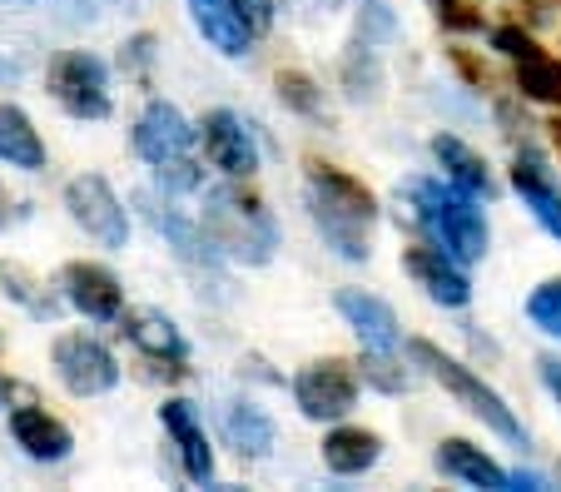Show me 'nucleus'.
Listing matches in <instances>:
<instances>
[{
	"mask_svg": "<svg viewBox=\"0 0 561 492\" xmlns=\"http://www.w3.org/2000/svg\"><path fill=\"white\" fill-rule=\"evenodd\" d=\"M304 204L318 239L343 259V264H368L373 259V229L382 219V204L373 184H363L353 170L333 160H304Z\"/></svg>",
	"mask_w": 561,
	"mask_h": 492,
	"instance_id": "obj_1",
	"label": "nucleus"
},
{
	"mask_svg": "<svg viewBox=\"0 0 561 492\" xmlns=\"http://www.w3.org/2000/svg\"><path fill=\"white\" fill-rule=\"evenodd\" d=\"M199 225L209 234V244L224 254V264L264 268V264H274L278 244H284V229H278L268 199L254 190V180L204 184Z\"/></svg>",
	"mask_w": 561,
	"mask_h": 492,
	"instance_id": "obj_2",
	"label": "nucleus"
},
{
	"mask_svg": "<svg viewBox=\"0 0 561 492\" xmlns=\"http://www.w3.org/2000/svg\"><path fill=\"white\" fill-rule=\"evenodd\" d=\"M403 199L413 209V225L423 229V239L443 244L447 254H457L462 264H482L492 244V225L482 199L462 194L457 184H447L443 174H413L403 184Z\"/></svg>",
	"mask_w": 561,
	"mask_h": 492,
	"instance_id": "obj_3",
	"label": "nucleus"
},
{
	"mask_svg": "<svg viewBox=\"0 0 561 492\" xmlns=\"http://www.w3.org/2000/svg\"><path fill=\"white\" fill-rule=\"evenodd\" d=\"M408 354H413V364H417V368H427V374H433L437 384H443L447 393H453L457 403H462L467 413H472L488 433H497L502 443H512V448H522V453L531 448L527 423H522V417L512 413L507 398H502L497 388L488 384V378L477 374V368H467L462 358H453L447 348H437L433 339H408Z\"/></svg>",
	"mask_w": 561,
	"mask_h": 492,
	"instance_id": "obj_4",
	"label": "nucleus"
},
{
	"mask_svg": "<svg viewBox=\"0 0 561 492\" xmlns=\"http://www.w3.org/2000/svg\"><path fill=\"white\" fill-rule=\"evenodd\" d=\"M358 364L339 354L308 358L294 378H288V393H294V408L308 417V423H343L358 408Z\"/></svg>",
	"mask_w": 561,
	"mask_h": 492,
	"instance_id": "obj_5",
	"label": "nucleus"
},
{
	"mask_svg": "<svg viewBox=\"0 0 561 492\" xmlns=\"http://www.w3.org/2000/svg\"><path fill=\"white\" fill-rule=\"evenodd\" d=\"M50 368H55V378H60V388L70 398H105V393H115L119 378H125L115 348H110L105 339H95V333H85V329L55 333Z\"/></svg>",
	"mask_w": 561,
	"mask_h": 492,
	"instance_id": "obj_6",
	"label": "nucleus"
},
{
	"mask_svg": "<svg viewBox=\"0 0 561 492\" xmlns=\"http://www.w3.org/2000/svg\"><path fill=\"white\" fill-rule=\"evenodd\" d=\"M45 90L70 119H110L115 95H110V65L95 50H60L45 70Z\"/></svg>",
	"mask_w": 561,
	"mask_h": 492,
	"instance_id": "obj_7",
	"label": "nucleus"
},
{
	"mask_svg": "<svg viewBox=\"0 0 561 492\" xmlns=\"http://www.w3.org/2000/svg\"><path fill=\"white\" fill-rule=\"evenodd\" d=\"M60 199H65L70 225L85 229V239H95L100 249L119 254V249L129 244V209H125V199L115 194V184H110L105 174L85 170V174H75V180H65Z\"/></svg>",
	"mask_w": 561,
	"mask_h": 492,
	"instance_id": "obj_8",
	"label": "nucleus"
},
{
	"mask_svg": "<svg viewBox=\"0 0 561 492\" xmlns=\"http://www.w3.org/2000/svg\"><path fill=\"white\" fill-rule=\"evenodd\" d=\"M199 145H204V160H209L224 180H254L259 174V135L239 110H229V105L204 110Z\"/></svg>",
	"mask_w": 561,
	"mask_h": 492,
	"instance_id": "obj_9",
	"label": "nucleus"
},
{
	"mask_svg": "<svg viewBox=\"0 0 561 492\" xmlns=\"http://www.w3.org/2000/svg\"><path fill=\"white\" fill-rule=\"evenodd\" d=\"M119 339H125L129 348H139L159 374L190 378V354L194 348H190V339H184V329L164 309H149V304L125 309L119 313Z\"/></svg>",
	"mask_w": 561,
	"mask_h": 492,
	"instance_id": "obj_10",
	"label": "nucleus"
},
{
	"mask_svg": "<svg viewBox=\"0 0 561 492\" xmlns=\"http://www.w3.org/2000/svg\"><path fill=\"white\" fill-rule=\"evenodd\" d=\"M194 139H199V125H194L174 100H159V95L145 100V110L135 115V129H129V145H135V155L149 164V170L190 155Z\"/></svg>",
	"mask_w": 561,
	"mask_h": 492,
	"instance_id": "obj_11",
	"label": "nucleus"
},
{
	"mask_svg": "<svg viewBox=\"0 0 561 492\" xmlns=\"http://www.w3.org/2000/svg\"><path fill=\"white\" fill-rule=\"evenodd\" d=\"M55 284H60V299L90 323H119L125 313V284L100 259H65Z\"/></svg>",
	"mask_w": 561,
	"mask_h": 492,
	"instance_id": "obj_12",
	"label": "nucleus"
},
{
	"mask_svg": "<svg viewBox=\"0 0 561 492\" xmlns=\"http://www.w3.org/2000/svg\"><path fill=\"white\" fill-rule=\"evenodd\" d=\"M403 274L413 278L437 309H467L472 304V274H467V264L457 254H447L443 244H433V239L403 244Z\"/></svg>",
	"mask_w": 561,
	"mask_h": 492,
	"instance_id": "obj_13",
	"label": "nucleus"
},
{
	"mask_svg": "<svg viewBox=\"0 0 561 492\" xmlns=\"http://www.w3.org/2000/svg\"><path fill=\"white\" fill-rule=\"evenodd\" d=\"M507 174H512V190H517L522 209L537 219L541 234L561 244V180H557V170H551V160L537 150V145L522 139L517 150H512V170Z\"/></svg>",
	"mask_w": 561,
	"mask_h": 492,
	"instance_id": "obj_14",
	"label": "nucleus"
},
{
	"mask_svg": "<svg viewBox=\"0 0 561 492\" xmlns=\"http://www.w3.org/2000/svg\"><path fill=\"white\" fill-rule=\"evenodd\" d=\"M135 209L145 215V225L154 229V234L164 239V244H170L190 268H199V274H214V268L224 264V254L209 244L204 225H194L190 215H180V209L170 204V194L159 199V190H139V194H135Z\"/></svg>",
	"mask_w": 561,
	"mask_h": 492,
	"instance_id": "obj_15",
	"label": "nucleus"
},
{
	"mask_svg": "<svg viewBox=\"0 0 561 492\" xmlns=\"http://www.w3.org/2000/svg\"><path fill=\"white\" fill-rule=\"evenodd\" d=\"M159 428L174 443V458H180V472L194 482V488H214L219 482V468H214V448L209 433H204V417L190 398L170 393L159 403Z\"/></svg>",
	"mask_w": 561,
	"mask_h": 492,
	"instance_id": "obj_16",
	"label": "nucleus"
},
{
	"mask_svg": "<svg viewBox=\"0 0 561 492\" xmlns=\"http://www.w3.org/2000/svg\"><path fill=\"white\" fill-rule=\"evenodd\" d=\"M5 428H11L15 448L25 453L31 462H45V468H55V462H65L75 453V433L65 417H55L50 408L41 403H21L5 413Z\"/></svg>",
	"mask_w": 561,
	"mask_h": 492,
	"instance_id": "obj_17",
	"label": "nucleus"
},
{
	"mask_svg": "<svg viewBox=\"0 0 561 492\" xmlns=\"http://www.w3.org/2000/svg\"><path fill=\"white\" fill-rule=\"evenodd\" d=\"M427 150H433V164L447 184H457L462 194H472V199H482V204L497 199V174H492V164L482 160V150H472L462 135L437 129V135L427 139Z\"/></svg>",
	"mask_w": 561,
	"mask_h": 492,
	"instance_id": "obj_18",
	"label": "nucleus"
},
{
	"mask_svg": "<svg viewBox=\"0 0 561 492\" xmlns=\"http://www.w3.org/2000/svg\"><path fill=\"white\" fill-rule=\"evenodd\" d=\"M333 309L358 333L363 348H388V354L403 348V323H398L388 299H378V294H368V289H339L333 294Z\"/></svg>",
	"mask_w": 561,
	"mask_h": 492,
	"instance_id": "obj_19",
	"label": "nucleus"
},
{
	"mask_svg": "<svg viewBox=\"0 0 561 492\" xmlns=\"http://www.w3.org/2000/svg\"><path fill=\"white\" fill-rule=\"evenodd\" d=\"M219 438H224V448H229L233 458L264 462L268 453H274V443H278V428H274V417H268L254 398H229V403L219 408Z\"/></svg>",
	"mask_w": 561,
	"mask_h": 492,
	"instance_id": "obj_20",
	"label": "nucleus"
},
{
	"mask_svg": "<svg viewBox=\"0 0 561 492\" xmlns=\"http://www.w3.org/2000/svg\"><path fill=\"white\" fill-rule=\"evenodd\" d=\"M184 5H190V21H194V31H199V41L209 45L214 55L244 60V55L254 50L259 35L244 25V15L233 11V0H184Z\"/></svg>",
	"mask_w": 561,
	"mask_h": 492,
	"instance_id": "obj_21",
	"label": "nucleus"
},
{
	"mask_svg": "<svg viewBox=\"0 0 561 492\" xmlns=\"http://www.w3.org/2000/svg\"><path fill=\"white\" fill-rule=\"evenodd\" d=\"M323 468L333 472V478H363V472L378 468L382 458V438L373 428H363V423H329V433H323Z\"/></svg>",
	"mask_w": 561,
	"mask_h": 492,
	"instance_id": "obj_22",
	"label": "nucleus"
},
{
	"mask_svg": "<svg viewBox=\"0 0 561 492\" xmlns=\"http://www.w3.org/2000/svg\"><path fill=\"white\" fill-rule=\"evenodd\" d=\"M437 472L453 482H467V488H492V492H507L512 488V468H502L492 453H482L477 443L467 438H443L437 443Z\"/></svg>",
	"mask_w": 561,
	"mask_h": 492,
	"instance_id": "obj_23",
	"label": "nucleus"
},
{
	"mask_svg": "<svg viewBox=\"0 0 561 492\" xmlns=\"http://www.w3.org/2000/svg\"><path fill=\"white\" fill-rule=\"evenodd\" d=\"M0 164L25 174H41L50 164V150H45L35 119L21 105H11V100H0Z\"/></svg>",
	"mask_w": 561,
	"mask_h": 492,
	"instance_id": "obj_24",
	"label": "nucleus"
},
{
	"mask_svg": "<svg viewBox=\"0 0 561 492\" xmlns=\"http://www.w3.org/2000/svg\"><path fill=\"white\" fill-rule=\"evenodd\" d=\"M339 90L353 100V105H373L382 95V50L378 41L353 31V41L343 45L339 55Z\"/></svg>",
	"mask_w": 561,
	"mask_h": 492,
	"instance_id": "obj_25",
	"label": "nucleus"
},
{
	"mask_svg": "<svg viewBox=\"0 0 561 492\" xmlns=\"http://www.w3.org/2000/svg\"><path fill=\"white\" fill-rule=\"evenodd\" d=\"M512 95L541 110H561V55L541 45L527 60H512Z\"/></svg>",
	"mask_w": 561,
	"mask_h": 492,
	"instance_id": "obj_26",
	"label": "nucleus"
},
{
	"mask_svg": "<svg viewBox=\"0 0 561 492\" xmlns=\"http://www.w3.org/2000/svg\"><path fill=\"white\" fill-rule=\"evenodd\" d=\"M274 95H278V105H284L288 115H298V119H313V125H329V119H333L323 85H318L308 70H298V65L274 70Z\"/></svg>",
	"mask_w": 561,
	"mask_h": 492,
	"instance_id": "obj_27",
	"label": "nucleus"
},
{
	"mask_svg": "<svg viewBox=\"0 0 561 492\" xmlns=\"http://www.w3.org/2000/svg\"><path fill=\"white\" fill-rule=\"evenodd\" d=\"M353 364H358L363 388H378V393H388V398H403L417 388V374L398 354H388V348H363Z\"/></svg>",
	"mask_w": 561,
	"mask_h": 492,
	"instance_id": "obj_28",
	"label": "nucleus"
},
{
	"mask_svg": "<svg viewBox=\"0 0 561 492\" xmlns=\"http://www.w3.org/2000/svg\"><path fill=\"white\" fill-rule=\"evenodd\" d=\"M0 294L21 304L31 319H55V313H60V304H55L50 294L41 289V278L25 274L21 264H0Z\"/></svg>",
	"mask_w": 561,
	"mask_h": 492,
	"instance_id": "obj_29",
	"label": "nucleus"
},
{
	"mask_svg": "<svg viewBox=\"0 0 561 492\" xmlns=\"http://www.w3.org/2000/svg\"><path fill=\"white\" fill-rule=\"evenodd\" d=\"M447 65H453L457 70V80H462L467 90H472V95H497V70H492L488 60H482V50H472V45H462V41H453L447 45Z\"/></svg>",
	"mask_w": 561,
	"mask_h": 492,
	"instance_id": "obj_30",
	"label": "nucleus"
},
{
	"mask_svg": "<svg viewBox=\"0 0 561 492\" xmlns=\"http://www.w3.org/2000/svg\"><path fill=\"white\" fill-rule=\"evenodd\" d=\"M527 319L531 329H541L547 339L561 343V278H541L537 289L527 294Z\"/></svg>",
	"mask_w": 561,
	"mask_h": 492,
	"instance_id": "obj_31",
	"label": "nucleus"
},
{
	"mask_svg": "<svg viewBox=\"0 0 561 492\" xmlns=\"http://www.w3.org/2000/svg\"><path fill=\"white\" fill-rule=\"evenodd\" d=\"M154 60H159V35L154 31H139V35H129V41L119 45V70H125V80H139V85H149V76H154Z\"/></svg>",
	"mask_w": 561,
	"mask_h": 492,
	"instance_id": "obj_32",
	"label": "nucleus"
},
{
	"mask_svg": "<svg viewBox=\"0 0 561 492\" xmlns=\"http://www.w3.org/2000/svg\"><path fill=\"white\" fill-rule=\"evenodd\" d=\"M488 45H492V50H497L507 65H512V60H527V55L541 50V41H537V35H531L522 21H497V25H488Z\"/></svg>",
	"mask_w": 561,
	"mask_h": 492,
	"instance_id": "obj_33",
	"label": "nucleus"
},
{
	"mask_svg": "<svg viewBox=\"0 0 561 492\" xmlns=\"http://www.w3.org/2000/svg\"><path fill=\"white\" fill-rule=\"evenodd\" d=\"M154 180H159V190L170 194V199H180V194H204V164L194 160V155H180V160L159 164Z\"/></svg>",
	"mask_w": 561,
	"mask_h": 492,
	"instance_id": "obj_34",
	"label": "nucleus"
},
{
	"mask_svg": "<svg viewBox=\"0 0 561 492\" xmlns=\"http://www.w3.org/2000/svg\"><path fill=\"white\" fill-rule=\"evenodd\" d=\"M437 25L453 35H482L488 21H482V5L477 0H453V5H437Z\"/></svg>",
	"mask_w": 561,
	"mask_h": 492,
	"instance_id": "obj_35",
	"label": "nucleus"
},
{
	"mask_svg": "<svg viewBox=\"0 0 561 492\" xmlns=\"http://www.w3.org/2000/svg\"><path fill=\"white\" fill-rule=\"evenodd\" d=\"M233 11L244 15V25L259 35V41L278 25V0H233Z\"/></svg>",
	"mask_w": 561,
	"mask_h": 492,
	"instance_id": "obj_36",
	"label": "nucleus"
},
{
	"mask_svg": "<svg viewBox=\"0 0 561 492\" xmlns=\"http://www.w3.org/2000/svg\"><path fill=\"white\" fill-rule=\"evenodd\" d=\"M537 378H541V388L551 393V403L561 408V354H541L537 358Z\"/></svg>",
	"mask_w": 561,
	"mask_h": 492,
	"instance_id": "obj_37",
	"label": "nucleus"
},
{
	"mask_svg": "<svg viewBox=\"0 0 561 492\" xmlns=\"http://www.w3.org/2000/svg\"><path fill=\"white\" fill-rule=\"evenodd\" d=\"M21 219H25V204L15 199V194L5 190V184H0V234H5L11 225H21Z\"/></svg>",
	"mask_w": 561,
	"mask_h": 492,
	"instance_id": "obj_38",
	"label": "nucleus"
},
{
	"mask_svg": "<svg viewBox=\"0 0 561 492\" xmlns=\"http://www.w3.org/2000/svg\"><path fill=\"white\" fill-rule=\"evenodd\" d=\"M512 488H551V482L531 468H512Z\"/></svg>",
	"mask_w": 561,
	"mask_h": 492,
	"instance_id": "obj_39",
	"label": "nucleus"
},
{
	"mask_svg": "<svg viewBox=\"0 0 561 492\" xmlns=\"http://www.w3.org/2000/svg\"><path fill=\"white\" fill-rule=\"evenodd\" d=\"M547 139H551V150H557V160H561V110H551V119H547Z\"/></svg>",
	"mask_w": 561,
	"mask_h": 492,
	"instance_id": "obj_40",
	"label": "nucleus"
},
{
	"mask_svg": "<svg viewBox=\"0 0 561 492\" xmlns=\"http://www.w3.org/2000/svg\"><path fill=\"white\" fill-rule=\"evenodd\" d=\"M298 5H308V11H343L348 0H298Z\"/></svg>",
	"mask_w": 561,
	"mask_h": 492,
	"instance_id": "obj_41",
	"label": "nucleus"
},
{
	"mask_svg": "<svg viewBox=\"0 0 561 492\" xmlns=\"http://www.w3.org/2000/svg\"><path fill=\"white\" fill-rule=\"evenodd\" d=\"M5 393H11V384H5V374H0V408H5Z\"/></svg>",
	"mask_w": 561,
	"mask_h": 492,
	"instance_id": "obj_42",
	"label": "nucleus"
},
{
	"mask_svg": "<svg viewBox=\"0 0 561 492\" xmlns=\"http://www.w3.org/2000/svg\"><path fill=\"white\" fill-rule=\"evenodd\" d=\"M433 5H453V0H433Z\"/></svg>",
	"mask_w": 561,
	"mask_h": 492,
	"instance_id": "obj_43",
	"label": "nucleus"
},
{
	"mask_svg": "<svg viewBox=\"0 0 561 492\" xmlns=\"http://www.w3.org/2000/svg\"><path fill=\"white\" fill-rule=\"evenodd\" d=\"M557 5H561V0H557Z\"/></svg>",
	"mask_w": 561,
	"mask_h": 492,
	"instance_id": "obj_44",
	"label": "nucleus"
}]
</instances>
